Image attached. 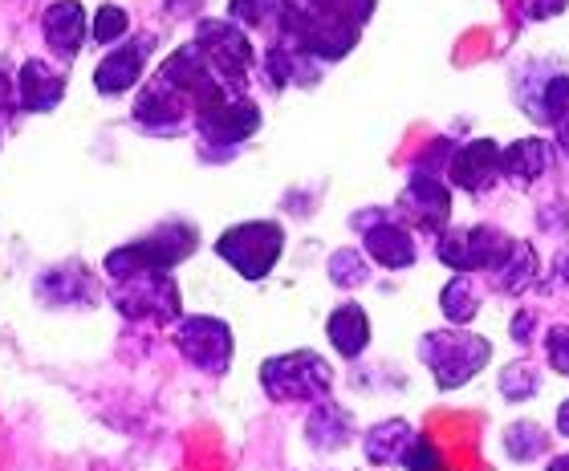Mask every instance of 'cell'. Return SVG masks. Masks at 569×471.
Instances as JSON below:
<instances>
[{
  "instance_id": "cell-1",
  "label": "cell",
  "mask_w": 569,
  "mask_h": 471,
  "mask_svg": "<svg viewBox=\"0 0 569 471\" xmlns=\"http://www.w3.org/2000/svg\"><path fill=\"white\" fill-rule=\"evenodd\" d=\"M200 244L196 228L183 224V220H171V224H159L151 236H142L134 244L114 248L107 257V277L110 281H127V277H142V272H171L179 260H188Z\"/></svg>"
},
{
  "instance_id": "cell-2",
  "label": "cell",
  "mask_w": 569,
  "mask_h": 471,
  "mask_svg": "<svg viewBox=\"0 0 569 471\" xmlns=\"http://www.w3.org/2000/svg\"><path fill=\"white\" fill-rule=\"evenodd\" d=\"M419 358L427 362V370H431L439 390H456L492 362V342L480 338V333L436 330L419 342Z\"/></svg>"
},
{
  "instance_id": "cell-3",
  "label": "cell",
  "mask_w": 569,
  "mask_h": 471,
  "mask_svg": "<svg viewBox=\"0 0 569 471\" xmlns=\"http://www.w3.org/2000/svg\"><path fill=\"white\" fill-rule=\"evenodd\" d=\"M261 387L277 402H326L333 387V370L321 353L289 350L261 365Z\"/></svg>"
},
{
  "instance_id": "cell-4",
  "label": "cell",
  "mask_w": 569,
  "mask_h": 471,
  "mask_svg": "<svg viewBox=\"0 0 569 471\" xmlns=\"http://www.w3.org/2000/svg\"><path fill=\"white\" fill-rule=\"evenodd\" d=\"M220 260H228L244 281H261L277 269V260L284 252V228L277 220H249V224L228 228L216 240Z\"/></svg>"
},
{
  "instance_id": "cell-5",
  "label": "cell",
  "mask_w": 569,
  "mask_h": 471,
  "mask_svg": "<svg viewBox=\"0 0 569 471\" xmlns=\"http://www.w3.org/2000/svg\"><path fill=\"white\" fill-rule=\"evenodd\" d=\"M114 309L131 321H154V325H167V321L179 318V284L171 281V272H142V277H127V281H114V293H110Z\"/></svg>"
},
{
  "instance_id": "cell-6",
  "label": "cell",
  "mask_w": 569,
  "mask_h": 471,
  "mask_svg": "<svg viewBox=\"0 0 569 471\" xmlns=\"http://www.w3.org/2000/svg\"><path fill=\"white\" fill-rule=\"evenodd\" d=\"M196 46L208 53V61L216 66V73L224 78V86L232 94H244L252 70V41L237 21H200L196 29Z\"/></svg>"
},
{
  "instance_id": "cell-7",
  "label": "cell",
  "mask_w": 569,
  "mask_h": 471,
  "mask_svg": "<svg viewBox=\"0 0 569 471\" xmlns=\"http://www.w3.org/2000/svg\"><path fill=\"white\" fill-rule=\"evenodd\" d=\"M176 350L208 374H224L232 362V330H228V321L196 313L176 325Z\"/></svg>"
},
{
  "instance_id": "cell-8",
  "label": "cell",
  "mask_w": 569,
  "mask_h": 471,
  "mask_svg": "<svg viewBox=\"0 0 569 471\" xmlns=\"http://www.w3.org/2000/svg\"><path fill=\"white\" fill-rule=\"evenodd\" d=\"M509 248V236L497 232L488 224L460 228V232H443L436 240V257L456 272H476V269H492Z\"/></svg>"
},
{
  "instance_id": "cell-9",
  "label": "cell",
  "mask_w": 569,
  "mask_h": 471,
  "mask_svg": "<svg viewBox=\"0 0 569 471\" xmlns=\"http://www.w3.org/2000/svg\"><path fill=\"white\" fill-rule=\"evenodd\" d=\"M399 212L407 216V224L423 228V232H431V236H443L451 220L448 183L439 176H431V171H411L403 196H399Z\"/></svg>"
},
{
  "instance_id": "cell-10",
  "label": "cell",
  "mask_w": 569,
  "mask_h": 471,
  "mask_svg": "<svg viewBox=\"0 0 569 471\" xmlns=\"http://www.w3.org/2000/svg\"><path fill=\"white\" fill-rule=\"evenodd\" d=\"M196 130L212 147H240V142L261 130V107L249 102V98H228L220 107L200 110L196 114Z\"/></svg>"
},
{
  "instance_id": "cell-11",
  "label": "cell",
  "mask_w": 569,
  "mask_h": 471,
  "mask_svg": "<svg viewBox=\"0 0 569 471\" xmlns=\"http://www.w3.org/2000/svg\"><path fill=\"white\" fill-rule=\"evenodd\" d=\"M500 159H505V147L497 139H472L456 147L448 159V176L460 191H472V196H485L492 183H500Z\"/></svg>"
},
{
  "instance_id": "cell-12",
  "label": "cell",
  "mask_w": 569,
  "mask_h": 471,
  "mask_svg": "<svg viewBox=\"0 0 569 471\" xmlns=\"http://www.w3.org/2000/svg\"><path fill=\"white\" fill-rule=\"evenodd\" d=\"M191 98L179 94L176 86L163 82L159 73H151V82L139 90V102H134V122L147 130H179L191 114Z\"/></svg>"
},
{
  "instance_id": "cell-13",
  "label": "cell",
  "mask_w": 569,
  "mask_h": 471,
  "mask_svg": "<svg viewBox=\"0 0 569 471\" xmlns=\"http://www.w3.org/2000/svg\"><path fill=\"white\" fill-rule=\"evenodd\" d=\"M154 49V37H139V41H127V46H114L107 58L98 61L94 70V90L98 94H127L131 86H139L142 70H147V53Z\"/></svg>"
},
{
  "instance_id": "cell-14",
  "label": "cell",
  "mask_w": 569,
  "mask_h": 471,
  "mask_svg": "<svg viewBox=\"0 0 569 471\" xmlns=\"http://www.w3.org/2000/svg\"><path fill=\"white\" fill-rule=\"evenodd\" d=\"M362 248H367V257L379 264V269H391V272H403L416 264L419 248H416V236L411 228L403 224H391L387 216H375V224L362 232Z\"/></svg>"
},
{
  "instance_id": "cell-15",
  "label": "cell",
  "mask_w": 569,
  "mask_h": 471,
  "mask_svg": "<svg viewBox=\"0 0 569 471\" xmlns=\"http://www.w3.org/2000/svg\"><path fill=\"white\" fill-rule=\"evenodd\" d=\"M46 24V41H49V53L61 61H73L82 53L86 46V33H90V21H86V9L78 0H53L41 17Z\"/></svg>"
},
{
  "instance_id": "cell-16",
  "label": "cell",
  "mask_w": 569,
  "mask_h": 471,
  "mask_svg": "<svg viewBox=\"0 0 569 471\" xmlns=\"http://www.w3.org/2000/svg\"><path fill=\"white\" fill-rule=\"evenodd\" d=\"M17 94H21V110L29 114H49L61 107L66 98V73H58L49 61L29 58L17 73Z\"/></svg>"
},
{
  "instance_id": "cell-17",
  "label": "cell",
  "mask_w": 569,
  "mask_h": 471,
  "mask_svg": "<svg viewBox=\"0 0 569 471\" xmlns=\"http://www.w3.org/2000/svg\"><path fill=\"white\" fill-rule=\"evenodd\" d=\"M318 58H309L306 49L289 41V37H277L269 53H264V82L269 90H284V86H309L318 82Z\"/></svg>"
},
{
  "instance_id": "cell-18",
  "label": "cell",
  "mask_w": 569,
  "mask_h": 471,
  "mask_svg": "<svg viewBox=\"0 0 569 471\" xmlns=\"http://www.w3.org/2000/svg\"><path fill=\"white\" fill-rule=\"evenodd\" d=\"M549 163H553L549 139H517V142H509V147H505L500 176L509 179L512 188H533L537 179L549 171Z\"/></svg>"
},
{
  "instance_id": "cell-19",
  "label": "cell",
  "mask_w": 569,
  "mask_h": 471,
  "mask_svg": "<svg viewBox=\"0 0 569 471\" xmlns=\"http://www.w3.org/2000/svg\"><path fill=\"white\" fill-rule=\"evenodd\" d=\"M419 439V431L411 423H403V419H387V423L370 427L367 431V460L379 463V468H403L407 451H411V443Z\"/></svg>"
},
{
  "instance_id": "cell-20",
  "label": "cell",
  "mask_w": 569,
  "mask_h": 471,
  "mask_svg": "<svg viewBox=\"0 0 569 471\" xmlns=\"http://www.w3.org/2000/svg\"><path fill=\"white\" fill-rule=\"evenodd\" d=\"M488 277H492V289H500V293H525L529 284L537 281V252L533 244H525V240H509V248H505V257L488 269Z\"/></svg>"
},
{
  "instance_id": "cell-21",
  "label": "cell",
  "mask_w": 569,
  "mask_h": 471,
  "mask_svg": "<svg viewBox=\"0 0 569 471\" xmlns=\"http://www.w3.org/2000/svg\"><path fill=\"white\" fill-rule=\"evenodd\" d=\"M326 338H330V345L342 358H358V353L370 345V321L367 313H362V305H355V301H346V305H338L330 313V321H326Z\"/></svg>"
},
{
  "instance_id": "cell-22",
  "label": "cell",
  "mask_w": 569,
  "mask_h": 471,
  "mask_svg": "<svg viewBox=\"0 0 569 471\" xmlns=\"http://www.w3.org/2000/svg\"><path fill=\"white\" fill-rule=\"evenodd\" d=\"M306 435L318 451H338L355 439V419H350V411H342L338 402L326 399V402H318V411L309 414Z\"/></svg>"
},
{
  "instance_id": "cell-23",
  "label": "cell",
  "mask_w": 569,
  "mask_h": 471,
  "mask_svg": "<svg viewBox=\"0 0 569 471\" xmlns=\"http://www.w3.org/2000/svg\"><path fill=\"white\" fill-rule=\"evenodd\" d=\"M439 309H443V318H448L451 325H463V321H472L476 313H480V289H476V281L468 272H460V277H451V281L443 284Z\"/></svg>"
},
{
  "instance_id": "cell-24",
  "label": "cell",
  "mask_w": 569,
  "mask_h": 471,
  "mask_svg": "<svg viewBox=\"0 0 569 471\" xmlns=\"http://www.w3.org/2000/svg\"><path fill=\"white\" fill-rule=\"evenodd\" d=\"M549 451V435L546 427L537 423H512L509 431H505V455L517 463H529L537 460V455H546Z\"/></svg>"
},
{
  "instance_id": "cell-25",
  "label": "cell",
  "mask_w": 569,
  "mask_h": 471,
  "mask_svg": "<svg viewBox=\"0 0 569 471\" xmlns=\"http://www.w3.org/2000/svg\"><path fill=\"white\" fill-rule=\"evenodd\" d=\"M529 114L541 118V122H549V127H561V122H569V78H566V73L549 78L546 90H541V98L529 107Z\"/></svg>"
},
{
  "instance_id": "cell-26",
  "label": "cell",
  "mask_w": 569,
  "mask_h": 471,
  "mask_svg": "<svg viewBox=\"0 0 569 471\" xmlns=\"http://www.w3.org/2000/svg\"><path fill=\"white\" fill-rule=\"evenodd\" d=\"M541 390V370L533 362H509L500 370V394L509 402H529Z\"/></svg>"
},
{
  "instance_id": "cell-27",
  "label": "cell",
  "mask_w": 569,
  "mask_h": 471,
  "mask_svg": "<svg viewBox=\"0 0 569 471\" xmlns=\"http://www.w3.org/2000/svg\"><path fill=\"white\" fill-rule=\"evenodd\" d=\"M370 257H362V252H355V248H342V252H333L330 257V281L338 284V289H358V284L370 281Z\"/></svg>"
},
{
  "instance_id": "cell-28",
  "label": "cell",
  "mask_w": 569,
  "mask_h": 471,
  "mask_svg": "<svg viewBox=\"0 0 569 471\" xmlns=\"http://www.w3.org/2000/svg\"><path fill=\"white\" fill-rule=\"evenodd\" d=\"M127 29H131V17H127V9H119V4H102V9L94 12V24H90L94 41H102V46L122 41Z\"/></svg>"
},
{
  "instance_id": "cell-29",
  "label": "cell",
  "mask_w": 569,
  "mask_h": 471,
  "mask_svg": "<svg viewBox=\"0 0 569 471\" xmlns=\"http://www.w3.org/2000/svg\"><path fill=\"white\" fill-rule=\"evenodd\" d=\"M228 21H237L240 29L269 24V0H228Z\"/></svg>"
},
{
  "instance_id": "cell-30",
  "label": "cell",
  "mask_w": 569,
  "mask_h": 471,
  "mask_svg": "<svg viewBox=\"0 0 569 471\" xmlns=\"http://www.w3.org/2000/svg\"><path fill=\"white\" fill-rule=\"evenodd\" d=\"M443 463H439V451L431 448V439L419 435L416 443H411V451H407L403 460V471H439Z\"/></svg>"
},
{
  "instance_id": "cell-31",
  "label": "cell",
  "mask_w": 569,
  "mask_h": 471,
  "mask_svg": "<svg viewBox=\"0 0 569 471\" xmlns=\"http://www.w3.org/2000/svg\"><path fill=\"white\" fill-rule=\"evenodd\" d=\"M546 353H549V365L558 370V374L569 378V325H558V330L546 338Z\"/></svg>"
},
{
  "instance_id": "cell-32",
  "label": "cell",
  "mask_w": 569,
  "mask_h": 471,
  "mask_svg": "<svg viewBox=\"0 0 569 471\" xmlns=\"http://www.w3.org/2000/svg\"><path fill=\"white\" fill-rule=\"evenodd\" d=\"M17 107H21V94H17V78H9V70H0V127L9 122Z\"/></svg>"
},
{
  "instance_id": "cell-33",
  "label": "cell",
  "mask_w": 569,
  "mask_h": 471,
  "mask_svg": "<svg viewBox=\"0 0 569 471\" xmlns=\"http://www.w3.org/2000/svg\"><path fill=\"white\" fill-rule=\"evenodd\" d=\"M566 4H569V0H529V4H525V12H529V21H549V17H558Z\"/></svg>"
},
{
  "instance_id": "cell-34",
  "label": "cell",
  "mask_w": 569,
  "mask_h": 471,
  "mask_svg": "<svg viewBox=\"0 0 569 471\" xmlns=\"http://www.w3.org/2000/svg\"><path fill=\"white\" fill-rule=\"evenodd\" d=\"M326 4H338V9H346V12H355L358 21L367 24L370 17H375V4H379V0H326Z\"/></svg>"
},
{
  "instance_id": "cell-35",
  "label": "cell",
  "mask_w": 569,
  "mask_h": 471,
  "mask_svg": "<svg viewBox=\"0 0 569 471\" xmlns=\"http://www.w3.org/2000/svg\"><path fill=\"white\" fill-rule=\"evenodd\" d=\"M196 9H203V0H167L171 17H196Z\"/></svg>"
},
{
  "instance_id": "cell-36",
  "label": "cell",
  "mask_w": 569,
  "mask_h": 471,
  "mask_svg": "<svg viewBox=\"0 0 569 471\" xmlns=\"http://www.w3.org/2000/svg\"><path fill=\"white\" fill-rule=\"evenodd\" d=\"M558 431L569 439V402H561V407H558Z\"/></svg>"
},
{
  "instance_id": "cell-37",
  "label": "cell",
  "mask_w": 569,
  "mask_h": 471,
  "mask_svg": "<svg viewBox=\"0 0 569 471\" xmlns=\"http://www.w3.org/2000/svg\"><path fill=\"white\" fill-rule=\"evenodd\" d=\"M558 139H561V151L569 154V122H561V127H558Z\"/></svg>"
},
{
  "instance_id": "cell-38",
  "label": "cell",
  "mask_w": 569,
  "mask_h": 471,
  "mask_svg": "<svg viewBox=\"0 0 569 471\" xmlns=\"http://www.w3.org/2000/svg\"><path fill=\"white\" fill-rule=\"evenodd\" d=\"M558 277H561V284H566V289H569V252H566V257H561V269H558Z\"/></svg>"
},
{
  "instance_id": "cell-39",
  "label": "cell",
  "mask_w": 569,
  "mask_h": 471,
  "mask_svg": "<svg viewBox=\"0 0 569 471\" xmlns=\"http://www.w3.org/2000/svg\"><path fill=\"white\" fill-rule=\"evenodd\" d=\"M549 471H569V455H558V460L549 463Z\"/></svg>"
}]
</instances>
